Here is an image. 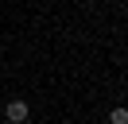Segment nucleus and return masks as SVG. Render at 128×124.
<instances>
[{
  "label": "nucleus",
  "mask_w": 128,
  "mask_h": 124,
  "mask_svg": "<svg viewBox=\"0 0 128 124\" xmlns=\"http://www.w3.org/2000/svg\"><path fill=\"white\" fill-rule=\"evenodd\" d=\"M4 116H8V124H27V116H31V108H27V101H8L4 105Z\"/></svg>",
  "instance_id": "1"
},
{
  "label": "nucleus",
  "mask_w": 128,
  "mask_h": 124,
  "mask_svg": "<svg viewBox=\"0 0 128 124\" xmlns=\"http://www.w3.org/2000/svg\"><path fill=\"white\" fill-rule=\"evenodd\" d=\"M109 124H128V108H124V105H116V108L109 112Z\"/></svg>",
  "instance_id": "2"
}]
</instances>
